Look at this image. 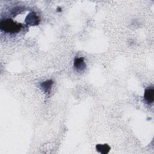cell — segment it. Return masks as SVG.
<instances>
[{"label": "cell", "instance_id": "5", "mask_svg": "<svg viewBox=\"0 0 154 154\" xmlns=\"http://www.w3.org/2000/svg\"><path fill=\"white\" fill-rule=\"evenodd\" d=\"M52 80H47L41 84V88L45 92H49L52 88Z\"/></svg>", "mask_w": 154, "mask_h": 154}, {"label": "cell", "instance_id": "6", "mask_svg": "<svg viewBox=\"0 0 154 154\" xmlns=\"http://www.w3.org/2000/svg\"><path fill=\"white\" fill-rule=\"evenodd\" d=\"M96 148L97 150L99 151L101 153H107L110 149V147H109V146L106 144H97L96 146Z\"/></svg>", "mask_w": 154, "mask_h": 154}, {"label": "cell", "instance_id": "2", "mask_svg": "<svg viewBox=\"0 0 154 154\" xmlns=\"http://www.w3.org/2000/svg\"><path fill=\"white\" fill-rule=\"evenodd\" d=\"M25 22L30 25H37L39 23V18L35 13L30 12L26 17Z\"/></svg>", "mask_w": 154, "mask_h": 154}, {"label": "cell", "instance_id": "1", "mask_svg": "<svg viewBox=\"0 0 154 154\" xmlns=\"http://www.w3.org/2000/svg\"><path fill=\"white\" fill-rule=\"evenodd\" d=\"M0 28L4 32L15 33L18 32L20 30L22 25L15 22L11 19H5L1 21Z\"/></svg>", "mask_w": 154, "mask_h": 154}, {"label": "cell", "instance_id": "4", "mask_svg": "<svg viewBox=\"0 0 154 154\" xmlns=\"http://www.w3.org/2000/svg\"><path fill=\"white\" fill-rule=\"evenodd\" d=\"M74 66L78 71H83L86 67L84 58L82 57L76 58L74 60Z\"/></svg>", "mask_w": 154, "mask_h": 154}, {"label": "cell", "instance_id": "3", "mask_svg": "<svg viewBox=\"0 0 154 154\" xmlns=\"http://www.w3.org/2000/svg\"><path fill=\"white\" fill-rule=\"evenodd\" d=\"M144 99L146 103L151 104L154 100V90L153 88H146L144 91Z\"/></svg>", "mask_w": 154, "mask_h": 154}]
</instances>
